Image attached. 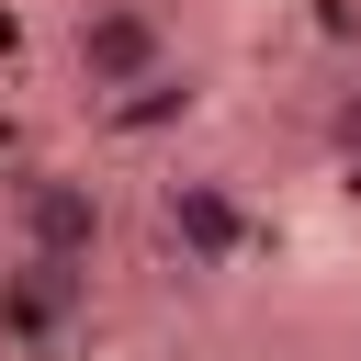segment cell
I'll list each match as a JSON object with an SVG mask.
<instances>
[{
  "label": "cell",
  "mask_w": 361,
  "mask_h": 361,
  "mask_svg": "<svg viewBox=\"0 0 361 361\" xmlns=\"http://www.w3.org/2000/svg\"><path fill=\"white\" fill-rule=\"evenodd\" d=\"M169 11L158 0H79L68 11V90L79 102H124V90H147V79H169Z\"/></svg>",
  "instance_id": "1"
},
{
  "label": "cell",
  "mask_w": 361,
  "mask_h": 361,
  "mask_svg": "<svg viewBox=\"0 0 361 361\" xmlns=\"http://www.w3.org/2000/svg\"><path fill=\"white\" fill-rule=\"evenodd\" d=\"M113 203L90 169H23L11 180V259H56V271H102Z\"/></svg>",
  "instance_id": "2"
},
{
  "label": "cell",
  "mask_w": 361,
  "mask_h": 361,
  "mask_svg": "<svg viewBox=\"0 0 361 361\" xmlns=\"http://www.w3.org/2000/svg\"><path fill=\"white\" fill-rule=\"evenodd\" d=\"M158 237L180 248V271H237L259 214H248V192L226 169H158Z\"/></svg>",
  "instance_id": "3"
},
{
  "label": "cell",
  "mask_w": 361,
  "mask_h": 361,
  "mask_svg": "<svg viewBox=\"0 0 361 361\" xmlns=\"http://www.w3.org/2000/svg\"><path fill=\"white\" fill-rule=\"evenodd\" d=\"M327 158H338V180L361 192V90H338V102H327Z\"/></svg>",
  "instance_id": "4"
}]
</instances>
